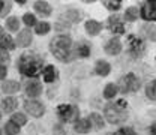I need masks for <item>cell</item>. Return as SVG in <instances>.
Masks as SVG:
<instances>
[{"mask_svg": "<svg viewBox=\"0 0 156 135\" xmlns=\"http://www.w3.org/2000/svg\"><path fill=\"white\" fill-rule=\"evenodd\" d=\"M41 93H42V84L39 81H36V80L27 81V84H26V95L27 96L30 98V99H35Z\"/></svg>", "mask_w": 156, "mask_h": 135, "instance_id": "8fae6325", "label": "cell"}, {"mask_svg": "<svg viewBox=\"0 0 156 135\" xmlns=\"http://www.w3.org/2000/svg\"><path fill=\"white\" fill-rule=\"evenodd\" d=\"M50 50L53 56L57 59L58 62L68 63L74 59V51H72V39L66 35H58L56 38L51 39L50 42Z\"/></svg>", "mask_w": 156, "mask_h": 135, "instance_id": "7a4b0ae2", "label": "cell"}, {"mask_svg": "<svg viewBox=\"0 0 156 135\" xmlns=\"http://www.w3.org/2000/svg\"><path fill=\"white\" fill-rule=\"evenodd\" d=\"M0 47L3 48V50H6V51H11V50H15V41L11 38L9 35H5L3 38L0 39Z\"/></svg>", "mask_w": 156, "mask_h": 135, "instance_id": "d4e9b609", "label": "cell"}, {"mask_svg": "<svg viewBox=\"0 0 156 135\" xmlns=\"http://www.w3.org/2000/svg\"><path fill=\"white\" fill-rule=\"evenodd\" d=\"M24 110L30 114L32 117H42L45 113V105L42 102H39L36 99H27L24 102Z\"/></svg>", "mask_w": 156, "mask_h": 135, "instance_id": "52a82bcc", "label": "cell"}, {"mask_svg": "<svg viewBox=\"0 0 156 135\" xmlns=\"http://www.w3.org/2000/svg\"><path fill=\"white\" fill-rule=\"evenodd\" d=\"M138 15H140V9H138L136 6H129V8L126 9L123 18L126 20V21H129V23H134L135 20H138Z\"/></svg>", "mask_w": 156, "mask_h": 135, "instance_id": "cb8c5ba5", "label": "cell"}, {"mask_svg": "<svg viewBox=\"0 0 156 135\" xmlns=\"http://www.w3.org/2000/svg\"><path fill=\"white\" fill-rule=\"evenodd\" d=\"M105 53L110 54V56H117L122 53V41L114 36V38L108 39L107 44H105Z\"/></svg>", "mask_w": 156, "mask_h": 135, "instance_id": "30bf717a", "label": "cell"}, {"mask_svg": "<svg viewBox=\"0 0 156 135\" xmlns=\"http://www.w3.org/2000/svg\"><path fill=\"white\" fill-rule=\"evenodd\" d=\"M42 77H44V81H45V83H53V81L57 78V71H56V68H54L53 65L45 66L44 71H42Z\"/></svg>", "mask_w": 156, "mask_h": 135, "instance_id": "ffe728a7", "label": "cell"}, {"mask_svg": "<svg viewBox=\"0 0 156 135\" xmlns=\"http://www.w3.org/2000/svg\"><path fill=\"white\" fill-rule=\"evenodd\" d=\"M33 8H35V11L38 12L39 15H42V17H48V15H51V12H53L51 6H50L47 2H44V0H38V2H35Z\"/></svg>", "mask_w": 156, "mask_h": 135, "instance_id": "e0dca14e", "label": "cell"}, {"mask_svg": "<svg viewBox=\"0 0 156 135\" xmlns=\"http://www.w3.org/2000/svg\"><path fill=\"white\" fill-rule=\"evenodd\" d=\"M23 23L27 26V27H32V26H36V17L33 15V14H30V12H27V14H24L23 15Z\"/></svg>", "mask_w": 156, "mask_h": 135, "instance_id": "d6a6232c", "label": "cell"}, {"mask_svg": "<svg viewBox=\"0 0 156 135\" xmlns=\"http://www.w3.org/2000/svg\"><path fill=\"white\" fill-rule=\"evenodd\" d=\"M117 93H119V89H117V86L114 83H108L104 87V98L105 99H114Z\"/></svg>", "mask_w": 156, "mask_h": 135, "instance_id": "603a6c76", "label": "cell"}, {"mask_svg": "<svg viewBox=\"0 0 156 135\" xmlns=\"http://www.w3.org/2000/svg\"><path fill=\"white\" fill-rule=\"evenodd\" d=\"M149 132H150V135H156V120L150 125V129H149Z\"/></svg>", "mask_w": 156, "mask_h": 135, "instance_id": "f35d334b", "label": "cell"}, {"mask_svg": "<svg viewBox=\"0 0 156 135\" xmlns=\"http://www.w3.org/2000/svg\"><path fill=\"white\" fill-rule=\"evenodd\" d=\"M146 42L144 39L136 36V35H129L128 36V51L134 59H140L146 54Z\"/></svg>", "mask_w": 156, "mask_h": 135, "instance_id": "8992f818", "label": "cell"}, {"mask_svg": "<svg viewBox=\"0 0 156 135\" xmlns=\"http://www.w3.org/2000/svg\"><path fill=\"white\" fill-rule=\"evenodd\" d=\"M6 27H8L11 32H18L20 20L17 18V17H9V18H6Z\"/></svg>", "mask_w": 156, "mask_h": 135, "instance_id": "4dcf8cb0", "label": "cell"}, {"mask_svg": "<svg viewBox=\"0 0 156 135\" xmlns=\"http://www.w3.org/2000/svg\"><path fill=\"white\" fill-rule=\"evenodd\" d=\"M20 132V126H17L14 122H8L6 125H5V134L6 135H18Z\"/></svg>", "mask_w": 156, "mask_h": 135, "instance_id": "1f68e13d", "label": "cell"}, {"mask_svg": "<svg viewBox=\"0 0 156 135\" xmlns=\"http://www.w3.org/2000/svg\"><path fill=\"white\" fill-rule=\"evenodd\" d=\"M18 71L27 78H36L44 71V59L36 53H24L18 59Z\"/></svg>", "mask_w": 156, "mask_h": 135, "instance_id": "6da1fadb", "label": "cell"}, {"mask_svg": "<svg viewBox=\"0 0 156 135\" xmlns=\"http://www.w3.org/2000/svg\"><path fill=\"white\" fill-rule=\"evenodd\" d=\"M6 75H8V68L3 66V65H0V80H5Z\"/></svg>", "mask_w": 156, "mask_h": 135, "instance_id": "8d00e7d4", "label": "cell"}, {"mask_svg": "<svg viewBox=\"0 0 156 135\" xmlns=\"http://www.w3.org/2000/svg\"><path fill=\"white\" fill-rule=\"evenodd\" d=\"M104 117L111 125H122L128 119V110H123L116 102H110L104 108Z\"/></svg>", "mask_w": 156, "mask_h": 135, "instance_id": "3957f363", "label": "cell"}, {"mask_svg": "<svg viewBox=\"0 0 156 135\" xmlns=\"http://www.w3.org/2000/svg\"><path fill=\"white\" fill-rule=\"evenodd\" d=\"M89 120H90V123H92V126H93L95 129H102V128L105 126L104 117L101 116L99 113H92V114L89 116Z\"/></svg>", "mask_w": 156, "mask_h": 135, "instance_id": "7402d4cb", "label": "cell"}, {"mask_svg": "<svg viewBox=\"0 0 156 135\" xmlns=\"http://www.w3.org/2000/svg\"><path fill=\"white\" fill-rule=\"evenodd\" d=\"M108 29L113 35H123L125 33V23L120 15H111L108 18Z\"/></svg>", "mask_w": 156, "mask_h": 135, "instance_id": "9c48e42d", "label": "cell"}, {"mask_svg": "<svg viewBox=\"0 0 156 135\" xmlns=\"http://www.w3.org/2000/svg\"><path fill=\"white\" fill-rule=\"evenodd\" d=\"M5 5H6V3H5V2H2V0H0V12H2V11H3V8H5Z\"/></svg>", "mask_w": 156, "mask_h": 135, "instance_id": "60d3db41", "label": "cell"}, {"mask_svg": "<svg viewBox=\"0 0 156 135\" xmlns=\"http://www.w3.org/2000/svg\"><path fill=\"white\" fill-rule=\"evenodd\" d=\"M0 119H2V113H0Z\"/></svg>", "mask_w": 156, "mask_h": 135, "instance_id": "b9f144b4", "label": "cell"}, {"mask_svg": "<svg viewBox=\"0 0 156 135\" xmlns=\"http://www.w3.org/2000/svg\"><path fill=\"white\" fill-rule=\"evenodd\" d=\"M21 86H20L18 81H14V80H6L2 83V90L6 93V95H14V93H18Z\"/></svg>", "mask_w": 156, "mask_h": 135, "instance_id": "5bb4252c", "label": "cell"}, {"mask_svg": "<svg viewBox=\"0 0 156 135\" xmlns=\"http://www.w3.org/2000/svg\"><path fill=\"white\" fill-rule=\"evenodd\" d=\"M140 17L147 23L156 21V2H144L140 8Z\"/></svg>", "mask_w": 156, "mask_h": 135, "instance_id": "ba28073f", "label": "cell"}, {"mask_svg": "<svg viewBox=\"0 0 156 135\" xmlns=\"http://www.w3.org/2000/svg\"><path fill=\"white\" fill-rule=\"evenodd\" d=\"M32 41H33L32 32H30L29 29H24V30H21V32L18 33V36H17V39H15V45L18 44V47L26 48V47H29V45L32 44Z\"/></svg>", "mask_w": 156, "mask_h": 135, "instance_id": "7c38bea8", "label": "cell"}, {"mask_svg": "<svg viewBox=\"0 0 156 135\" xmlns=\"http://www.w3.org/2000/svg\"><path fill=\"white\" fill-rule=\"evenodd\" d=\"M90 45L89 44H86V42H81V44H78V47L75 48V51H74V54L75 56H78V57H89L90 56Z\"/></svg>", "mask_w": 156, "mask_h": 135, "instance_id": "44dd1931", "label": "cell"}, {"mask_svg": "<svg viewBox=\"0 0 156 135\" xmlns=\"http://www.w3.org/2000/svg\"><path fill=\"white\" fill-rule=\"evenodd\" d=\"M57 116L65 123H75L80 116V108L74 104H62L57 107Z\"/></svg>", "mask_w": 156, "mask_h": 135, "instance_id": "5b68a950", "label": "cell"}, {"mask_svg": "<svg viewBox=\"0 0 156 135\" xmlns=\"http://www.w3.org/2000/svg\"><path fill=\"white\" fill-rule=\"evenodd\" d=\"M11 122H14L17 126H24L27 123V116H24L23 113H14L11 117Z\"/></svg>", "mask_w": 156, "mask_h": 135, "instance_id": "f546056e", "label": "cell"}, {"mask_svg": "<svg viewBox=\"0 0 156 135\" xmlns=\"http://www.w3.org/2000/svg\"><path fill=\"white\" fill-rule=\"evenodd\" d=\"M3 36H5V30H3V27L0 26V39L3 38Z\"/></svg>", "mask_w": 156, "mask_h": 135, "instance_id": "ab89813d", "label": "cell"}, {"mask_svg": "<svg viewBox=\"0 0 156 135\" xmlns=\"http://www.w3.org/2000/svg\"><path fill=\"white\" fill-rule=\"evenodd\" d=\"M102 5H104L108 11H113V12H117V11L122 8V2H120V0H104Z\"/></svg>", "mask_w": 156, "mask_h": 135, "instance_id": "4316f807", "label": "cell"}, {"mask_svg": "<svg viewBox=\"0 0 156 135\" xmlns=\"http://www.w3.org/2000/svg\"><path fill=\"white\" fill-rule=\"evenodd\" d=\"M140 86H141L140 78L136 77L135 74L129 72V74H126V75L120 77L119 84H117V89H119V92H122V93H125V95H126V93H134V92H138Z\"/></svg>", "mask_w": 156, "mask_h": 135, "instance_id": "277c9868", "label": "cell"}, {"mask_svg": "<svg viewBox=\"0 0 156 135\" xmlns=\"http://www.w3.org/2000/svg\"><path fill=\"white\" fill-rule=\"evenodd\" d=\"M74 129L77 134H89L92 129V123L89 119H78L74 125Z\"/></svg>", "mask_w": 156, "mask_h": 135, "instance_id": "9a60e30c", "label": "cell"}, {"mask_svg": "<svg viewBox=\"0 0 156 135\" xmlns=\"http://www.w3.org/2000/svg\"><path fill=\"white\" fill-rule=\"evenodd\" d=\"M101 30H102V24H101L99 21L89 20V21L86 23V32H87V35H90V36H96V35H99Z\"/></svg>", "mask_w": 156, "mask_h": 135, "instance_id": "ac0fdd59", "label": "cell"}, {"mask_svg": "<svg viewBox=\"0 0 156 135\" xmlns=\"http://www.w3.org/2000/svg\"><path fill=\"white\" fill-rule=\"evenodd\" d=\"M9 60H11V57H9L8 51H6V50H3V48L0 47V65L6 66V65L9 63Z\"/></svg>", "mask_w": 156, "mask_h": 135, "instance_id": "e575fe53", "label": "cell"}, {"mask_svg": "<svg viewBox=\"0 0 156 135\" xmlns=\"http://www.w3.org/2000/svg\"><path fill=\"white\" fill-rule=\"evenodd\" d=\"M50 29H51V26H50V23H47V21L36 23V26H35V32H36L38 35H47V33L50 32Z\"/></svg>", "mask_w": 156, "mask_h": 135, "instance_id": "83f0119b", "label": "cell"}, {"mask_svg": "<svg viewBox=\"0 0 156 135\" xmlns=\"http://www.w3.org/2000/svg\"><path fill=\"white\" fill-rule=\"evenodd\" d=\"M62 18H66L68 21H71V23H78L80 21V12H78L77 9H69V11H66V14H63Z\"/></svg>", "mask_w": 156, "mask_h": 135, "instance_id": "f1b7e54d", "label": "cell"}, {"mask_svg": "<svg viewBox=\"0 0 156 135\" xmlns=\"http://www.w3.org/2000/svg\"><path fill=\"white\" fill-rule=\"evenodd\" d=\"M17 107H18V101L14 96H6L2 101V108L5 113H12Z\"/></svg>", "mask_w": 156, "mask_h": 135, "instance_id": "d6986e66", "label": "cell"}, {"mask_svg": "<svg viewBox=\"0 0 156 135\" xmlns=\"http://www.w3.org/2000/svg\"><path fill=\"white\" fill-rule=\"evenodd\" d=\"M95 72H96V75L99 77H107V75H110V72H111V65L107 62V60H98L96 63H95Z\"/></svg>", "mask_w": 156, "mask_h": 135, "instance_id": "4fadbf2b", "label": "cell"}, {"mask_svg": "<svg viewBox=\"0 0 156 135\" xmlns=\"http://www.w3.org/2000/svg\"><path fill=\"white\" fill-rule=\"evenodd\" d=\"M9 11H11V3L8 2V3L5 5V8H3V11L0 12V17H5L6 14H9Z\"/></svg>", "mask_w": 156, "mask_h": 135, "instance_id": "74e56055", "label": "cell"}, {"mask_svg": "<svg viewBox=\"0 0 156 135\" xmlns=\"http://www.w3.org/2000/svg\"><path fill=\"white\" fill-rule=\"evenodd\" d=\"M0 135H2V132H0Z\"/></svg>", "mask_w": 156, "mask_h": 135, "instance_id": "7bdbcfd3", "label": "cell"}, {"mask_svg": "<svg viewBox=\"0 0 156 135\" xmlns=\"http://www.w3.org/2000/svg\"><path fill=\"white\" fill-rule=\"evenodd\" d=\"M111 135H136V132L132 126H125V128H120L117 132H114Z\"/></svg>", "mask_w": 156, "mask_h": 135, "instance_id": "836d02e7", "label": "cell"}, {"mask_svg": "<svg viewBox=\"0 0 156 135\" xmlns=\"http://www.w3.org/2000/svg\"><path fill=\"white\" fill-rule=\"evenodd\" d=\"M141 33L143 36L152 42H156V24L152 23H146L143 27H141Z\"/></svg>", "mask_w": 156, "mask_h": 135, "instance_id": "2e32d148", "label": "cell"}, {"mask_svg": "<svg viewBox=\"0 0 156 135\" xmlns=\"http://www.w3.org/2000/svg\"><path fill=\"white\" fill-rule=\"evenodd\" d=\"M53 135H66V129L60 123H57L53 126Z\"/></svg>", "mask_w": 156, "mask_h": 135, "instance_id": "d590c367", "label": "cell"}, {"mask_svg": "<svg viewBox=\"0 0 156 135\" xmlns=\"http://www.w3.org/2000/svg\"><path fill=\"white\" fill-rule=\"evenodd\" d=\"M146 96L150 101H156V78L146 84Z\"/></svg>", "mask_w": 156, "mask_h": 135, "instance_id": "484cf974", "label": "cell"}]
</instances>
